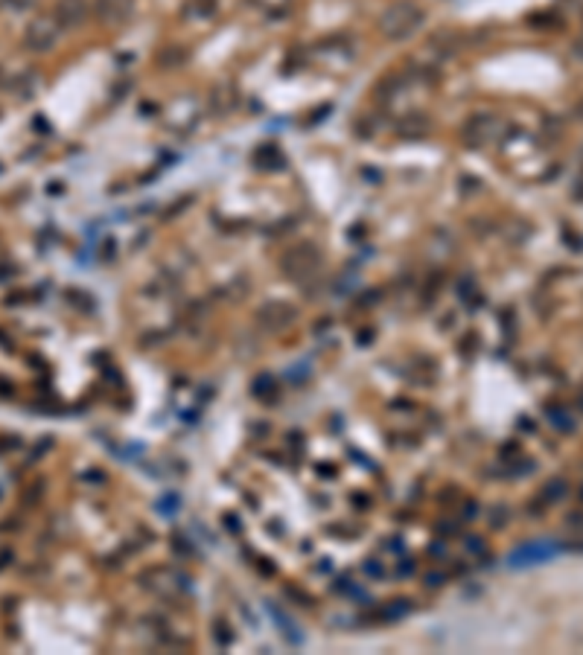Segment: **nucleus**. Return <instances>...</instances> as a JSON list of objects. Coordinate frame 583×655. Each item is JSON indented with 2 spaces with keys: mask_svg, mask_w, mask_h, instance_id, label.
Here are the masks:
<instances>
[{
  "mask_svg": "<svg viewBox=\"0 0 583 655\" xmlns=\"http://www.w3.org/2000/svg\"><path fill=\"white\" fill-rule=\"evenodd\" d=\"M423 24V12H420L417 3H411V0H400V3L394 6H388L385 15L379 18V26L382 32L391 41H400V38H409L411 32Z\"/></svg>",
  "mask_w": 583,
  "mask_h": 655,
  "instance_id": "f257e3e1",
  "label": "nucleus"
},
{
  "mask_svg": "<svg viewBox=\"0 0 583 655\" xmlns=\"http://www.w3.org/2000/svg\"><path fill=\"white\" fill-rule=\"evenodd\" d=\"M56 38H59V24L50 21V18H38V21H32L26 26L24 44L29 47V50L44 53V50H50V47L56 44Z\"/></svg>",
  "mask_w": 583,
  "mask_h": 655,
  "instance_id": "f03ea898",
  "label": "nucleus"
},
{
  "mask_svg": "<svg viewBox=\"0 0 583 655\" xmlns=\"http://www.w3.org/2000/svg\"><path fill=\"white\" fill-rule=\"evenodd\" d=\"M88 15V0H59L56 3V24L64 29H73L85 21Z\"/></svg>",
  "mask_w": 583,
  "mask_h": 655,
  "instance_id": "7ed1b4c3",
  "label": "nucleus"
},
{
  "mask_svg": "<svg viewBox=\"0 0 583 655\" xmlns=\"http://www.w3.org/2000/svg\"><path fill=\"white\" fill-rule=\"evenodd\" d=\"M557 553L554 545H545V542H537V545H525L520 548L513 556H510V565H533V562H545V560H552V556Z\"/></svg>",
  "mask_w": 583,
  "mask_h": 655,
  "instance_id": "20e7f679",
  "label": "nucleus"
},
{
  "mask_svg": "<svg viewBox=\"0 0 583 655\" xmlns=\"http://www.w3.org/2000/svg\"><path fill=\"white\" fill-rule=\"evenodd\" d=\"M36 0H3V6H9V9H15V12H24V9H29Z\"/></svg>",
  "mask_w": 583,
  "mask_h": 655,
  "instance_id": "39448f33",
  "label": "nucleus"
}]
</instances>
